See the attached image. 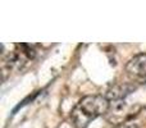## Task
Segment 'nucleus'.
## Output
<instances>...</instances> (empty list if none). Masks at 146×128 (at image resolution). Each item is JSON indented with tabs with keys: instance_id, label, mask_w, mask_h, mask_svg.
<instances>
[{
	"instance_id": "obj_1",
	"label": "nucleus",
	"mask_w": 146,
	"mask_h": 128,
	"mask_svg": "<svg viewBox=\"0 0 146 128\" xmlns=\"http://www.w3.org/2000/svg\"><path fill=\"white\" fill-rule=\"evenodd\" d=\"M110 109V101L103 95H88L78 101L73 108L71 119L77 128H86L94 119L106 114Z\"/></svg>"
},
{
	"instance_id": "obj_2",
	"label": "nucleus",
	"mask_w": 146,
	"mask_h": 128,
	"mask_svg": "<svg viewBox=\"0 0 146 128\" xmlns=\"http://www.w3.org/2000/svg\"><path fill=\"white\" fill-rule=\"evenodd\" d=\"M128 77L135 82L146 83V54L133 56L126 65Z\"/></svg>"
},
{
	"instance_id": "obj_3",
	"label": "nucleus",
	"mask_w": 146,
	"mask_h": 128,
	"mask_svg": "<svg viewBox=\"0 0 146 128\" xmlns=\"http://www.w3.org/2000/svg\"><path fill=\"white\" fill-rule=\"evenodd\" d=\"M132 88H135V87L127 85V83L126 85H114L106 91V94L104 96H105L110 103H113V101L115 103V101L123 100V99L129 94V91H131Z\"/></svg>"
},
{
	"instance_id": "obj_4",
	"label": "nucleus",
	"mask_w": 146,
	"mask_h": 128,
	"mask_svg": "<svg viewBox=\"0 0 146 128\" xmlns=\"http://www.w3.org/2000/svg\"><path fill=\"white\" fill-rule=\"evenodd\" d=\"M115 128H140V127L135 123H131V122H124V123L118 124Z\"/></svg>"
}]
</instances>
